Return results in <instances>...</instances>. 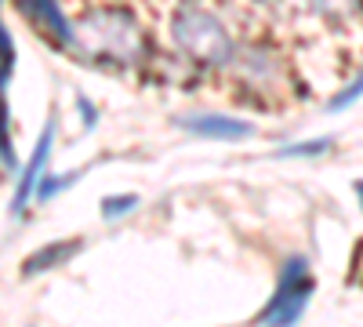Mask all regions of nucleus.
<instances>
[{
  "mask_svg": "<svg viewBox=\"0 0 363 327\" xmlns=\"http://www.w3.org/2000/svg\"><path fill=\"white\" fill-rule=\"evenodd\" d=\"M233 70L240 77V84L247 87V92H280L284 80H287V66L277 48L269 44H251L233 55Z\"/></svg>",
  "mask_w": 363,
  "mask_h": 327,
  "instance_id": "4",
  "label": "nucleus"
},
{
  "mask_svg": "<svg viewBox=\"0 0 363 327\" xmlns=\"http://www.w3.org/2000/svg\"><path fill=\"white\" fill-rule=\"evenodd\" d=\"M51 145H55V121H48V124H44V131H40V138H37L33 157H29V164H26V167H22V174H18V186H15V196H11V211H15V215H22L26 207H29V200L37 196L40 178L48 174Z\"/></svg>",
  "mask_w": 363,
  "mask_h": 327,
  "instance_id": "6",
  "label": "nucleus"
},
{
  "mask_svg": "<svg viewBox=\"0 0 363 327\" xmlns=\"http://www.w3.org/2000/svg\"><path fill=\"white\" fill-rule=\"evenodd\" d=\"M171 40L182 58H189L200 70H225L233 66L236 40L225 22L203 4H182L171 18Z\"/></svg>",
  "mask_w": 363,
  "mask_h": 327,
  "instance_id": "2",
  "label": "nucleus"
},
{
  "mask_svg": "<svg viewBox=\"0 0 363 327\" xmlns=\"http://www.w3.org/2000/svg\"><path fill=\"white\" fill-rule=\"evenodd\" d=\"M80 178V171H69V174H44L40 178V186H37V196L33 200H51V196H58L66 186H73Z\"/></svg>",
  "mask_w": 363,
  "mask_h": 327,
  "instance_id": "13",
  "label": "nucleus"
},
{
  "mask_svg": "<svg viewBox=\"0 0 363 327\" xmlns=\"http://www.w3.org/2000/svg\"><path fill=\"white\" fill-rule=\"evenodd\" d=\"M26 11L37 18V26L58 44V48H69L73 51V22L66 18L62 4L58 0H26Z\"/></svg>",
  "mask_w": 363,
  "mask_h": 327,
  "instance_id": "7",
  "label": "nucleus"
},
{
  "mask_svg": "<svg viewBox=\"0 0 363 327\" xmlns=\"http://www.w3.org/2000/svg\"><path fill=\"white\" fill-rule=\"evenodd\" d=\"M313 291H316V280H313V270H309V258L291 255L280 265L277 291H272V299L262 306L258 323H298L313 302Z\"/></svg>",
  "mask_w": 363,
  "mask_h": 327,
  "instance_id": "3",
  "label": "nucleus"
},
{
  "mask_svg": "<svg viewBox=\"0 0 363 327\" xmlns=\"http://www.w3.org/2000/svg\"><path fill=\"white\" fill-rule=\"evenodd\" d=\"M77 251H80V240H58V244H48V248L33 251V255H29V258L22 262V273H26V277L48 273V270H55V265L69 262Z\"/></svg>",
  "mask_w": 363,
  "mask_h": 327,
  "instance_id": "8",
  "label": "nucleus"
},
{
  "mask_svg": "<svg viewBox=\"0 0 363 327\" xmlns=\"http://www.w3.org/2000/svg\"><path fill=\"white\" fill-rule=\"evenodd\" d=\"M138 207L135 193H116V196H102V218H124Z\"/></svg>",
  "mask_w": 363,
  "mask_h": 327,
  "instance_id": "12",
  "label": "nucleus"
},
{
  "mask_svg": "<svg viewBox=\"0 0 363 327\" xmlns=\"http://www.w3.org/2000/svg\"><path fill=\"white\" fill-rule=\"evenodd\" d=\"M73 51L106 66H142L149 40L128 8H95L73 26Z\"/></svg>",
  "mask_w": 363,
  "mask_h": 327,
  "instance_id": "1",
  "label": "nucleus"
},
{
  "mask_svg": "<svg viewBox=\"0 0 363 327\" xmlns=\"http://www.w3.org/2000/svg\"><path fill=\"white\" fill-rule=\"evenodd\" d=\"M306 8L327 22H349L363 11V0H306Z\"/></svg>",
  "mask_w": 363,
  "mask_h": 327,
  "instance_id": "9",
  "label": "nucleus"
},
{
  "mask_svg": "<svg viewBox=\"0 0 363 327\" xmlns=\"http://www.w3.org/2000/svg\"><path fill=\"white\" fill-rule=\"evenodd\" d=\"M178 128L196 135V138H211V142H247V138H255V124L240 121V116H229V113H186V116H178Z\"/></svg>",
  "mask_w": 363,
  "mask_h": 327,
  "instance_id": "5",
  "label": "nucleus"
},
{
  "mask_svg": "<svg viewBox=\"0 0 363 327\" xmlns=\"http://www.w3.org/2000/svg\"><path fill=\"white\" fill-rule=\"evenodd\" d=\"M77 106H80V113H84V128L91 131V128H95V121H99V113H95V106H91L87 99H80Z\"/></svg>",
  "mask_w": 363,
  "mask_h": 327,
  "instance_id": "14",
  "label": "nucleus"
},
{
  "mask_svg": "<svg viewBox=\"0 0 363 327\" xmlns=\"http://www.w3.org/2000/svg\"><path fill=\"white\" fill-rule=\"evenodd\" d=\"M359 99H363V70H359V73H356V77H352V80L342 87V92H338L335 99L327 102V113H345V109H352Z\"/></svg>",
  "mask_w": 363,
  "mask_h": 327,
  "instance_id": "11",
  "label": "nucleus"
},
{
  "mask_svg": "<svg viewBox=\"0 0 363 327\" xmlns=\"http://www.w3.org/2000/svg\"><path fill=\"white\" fill-rule=\"evenodd\" d=\"M330 145H335V138H327V135H320V138H306V142H291V145H284V150H277V157H284V160H301V157H323Z\"/></svg>",
  "mask_w": 363,
  "mask_h": 327,
  "instance_id": "10",
  "label": "nucleus"
},
{
  "mask_svg": "<svg viewBox=\"0 0 363 327\" xmlns=\"http://www.w3.org/2000/svg\"><path fill=\"white\" fill-rule=\"evenodd\" d=\"M352 189H356V196H359V204H363V182H356Z\"/></svg>",
  "mask_w": 363,
  "mask_h": 327,
  "instance_id": "15",
  "label": "nucleus"
}]
</instances>
